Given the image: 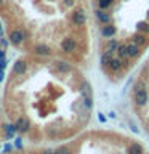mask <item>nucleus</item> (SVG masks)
Listing matches in <instances>:
<instances>
[{
    "instance_id": "6",
    "label": "nucleus",
    "mask_w": 149,
    "mask_h": 154,
    "mask_svg": "<svg viewBox=\"0 0 149 154\" xmlns=\"http://www.w3.org/2000/svg\"><path fill=\"white\" fill-rule=\"evenodd\" d=\"M14 125H16L18 132H23V133L29 132V127H31V124H29V119H27V117H19Z\"/></svg>"
},
{
    "instance_id": "4",
    "label": "nucleus",
    "mask_w": 149,
    "mask_h": 154,
    "mask_svg": "<svg viewBox=\"0 0 149 154\" xmlns=\"http://www.w3.org/2000/svg\"><path fill=\"white\" fill-rule=\"evenodd\" d=\"M77 48V42H75V38H72V37H66V38H62V42H61V50L62 51H66V53H72Z\"/></svg>"
},
{
    "instance_id": "8",
    "label": "nucleus",
    "mask_w": 149,
    "mask_h": 154,
    "mask_svg": "<svg viewBox=\"0 0 149 154\" xmlns=\"http://www.w3.org/2000/svg\"><path fill=\"white\" fill-rule=\"evenodd\" d=\"M95 14H96V18H98L99 23H103V24H109V23H111V14L106 13V10L98 8V10L95 11Z\"/></svg>"
},
{
    "instance_id": "26",
    "label": "nucleus",
    "mask_w": 149,
    "mask_h": 154,
    "mask_svg": "<svg viewBox=\"0 0 149 154\" xmlns=\"http://www.w3.org/2000/svg\"><path fill=\"white\" fill-rule=\"evenodd\" d=\"M5 67H7V61H5V60H0V71H3Z\"/></svg>"
},
{
    "instance_id": "34",
    "label": "nucleus",
    "mask_w": 149,
    "mask_h": 154,
    "mask_svg": "<svg viewBox=\"0 0 149 154\" xmlns=\"http://www.w3.org/2000/svg\"><path fill=\"white\" fill-rule=\"evenodd\" d=\"M0 35H2V26H0Z\"/></svg>"
},
{
    "instance_id": "9",
    "label": "nucleus",
    "mask_w": 149,
    "mask_h": 154,
    "mask_svg": "<svg viewBox=\"0 0 149 154\" xmlns=\"http://www.w3.org/2000/svg\"><path fill=\"white\" fill-rule=\"evenodd\" d=\"M55 69L58 72H61V74H67V72H71V64L67 61H56L55 63Z\"/></svg>"
},
{
    "instance_id": "28",
    "label": "nucleus",
    "mask_w": 149,
    "mask_h": 154,
    "mask_svg": "<svg viewBox=\"0 0 149 154\" xmlns=\"http://www.w3.org/2000/svg\"><path fill=\"white\" fill-rule=\"evenodd\" d=\"M98 119H99V122H106V117H104V114H98Z\"/></svg>"
},
{
    "instance_id": "14",
    "label": "nucleus",
    "mask_w": 149,
    "mask_h": 154,
    "mask_svg": "<svg viewBox=\"0 0 149 154\" xmlns=\"http://www.w3.org/2000/svg\"><path fill=\"white\" fill-rule=\"evenodd\" d=\"M127 154H143V146L138 143H132L127 149Z\"/></svg>"
},
{
    "instance_id": "16",
    "label": "nucleus",
    "mask_w": 149,
    "mask_h": 154,
    "mask_svg": "<svg viewBox=\"0 0 149 154\" xmlns=\"http://www.w3.org/2000/svg\"><path fill=\"white\" fill-rule=\"evenodd\" d=\"M3 128H5V133H7L8 138H13L14 133L18 132V128H16V125H14V124H7Z\"/></svg>"
},
{
    "instance_id": "20",
    "label": "nucleus",
    "mask_w": 149,
    "mask_h": 154,
    "mask_svg": "<svg viewBox=\"0 0 149 154\" xmlns=\"http://www.w3.org/2000/svg\"><path fill=\"white\" fill-rule=\"evenodd\" d=\"M136 29L139 32H144L147 35L149 34V23H146V21H139L138 24H136Z\"/></svg>"
},
{
    "instance_id": "25",
    "label": "nucleus",
    "mask_w": 149,
    "mask_h": 154,
    "mask_svg": "<svg viewBox=\"0 0 149 154\" xmlns=\"http://www.w3.org/2000/svg\"><path fill=\"white\" fill-rule=\"evenodd\" d=\"M11 149H13V146L8 143V144H5V146H3V152H10Z\"/></svg>"
},
{
    "instance_id": "22",
    "label": "nucleus",
    "mask_w": 149,
    "mask_h": 154,
    "mask_svg": "<svg viewBox=\"0 0 149 154\" xmlns=\"http://www.w3.org/2000/svg\"><path fill=\"white\" fill-rule=\"evenodd\" d=\"M56 154H71V149L67 146H61V148L56 149Z\"/></svg>"
},
{
    "instance_id": "21",
    "label": "nucleus",
    "mask_w": 149,
    "mask_h": 154,
    "mask_svg": "<svg viewBox=\"0 0 149 154\" xmlns=\"http://www.w3.org/2000/svg\"><path fill=\"white\" fill-rule=\"evenodd\" d=\"M111 60H112V53H109V51H104L103 55H101V64L103 66H108Z\"/></svg>"
},
{
    "instance_id": "11",
    "label": "nucleus",
    "mask_w": 149,
    "mask_h": 154,
    "mask_svg": "<svg viewBox=\"0 0 149 154\" xmlns=\"http://www.w3.org/2000/svg\"><path fill=\"white\" fill-rule=\"evenodd\" d=\"M127 51H128V56H138L139 53H141V50H139V45H136L135 42H132V43H128L127 45Z\"/></svg>"
},
{
    "instance_id": "13",
    "label": "nucleus",
    "mask_w": 149,
    "mask_h": 154,
    "mask_svg": "<svg viewBox=\"0 0 149 154\" xmlns=\"http://www.w3.org/2000/svg\"><path fill=\"white\" fill-rule=\"evenodd\" d=\"M108 67L112 72H117L120 67H122V60H120V58H112V60H111V63L108 64Z\"/></svg>"
},
{
    "instance_id": "15",
    "label": "nucleus",
    "mask_w": 149,
    "mask_h": 154,
    "mask_svg": "<svg viewBox=\"0 0 149 154\" xmlns=\"http://www.w3.org/2000/svg\"><path fill=\"white\" fill-rule=\"evenodd\" d=\"M80 93H82V96H84V98H91V87H90L88 82H84V84H82Z\"/></svg>"
},
{
    "instance_id": "33",
    "label": "nucleus",
    "mask_w": 149,
    "mask_h": 154,
    "mask_svg": "<svg viewBox=\"0 0 149 154\" xmlns=\"http://www.w3.org/2000/svg\"><path fill=\"white\" fill-rule=\"evenodd\" d=\"M0 7H3V0H0Z\"/></svg>"
},
{
    "instance_id": "2",
    "label": "nucleus",
    "mask_w": 149,
    "mask_h": 154,
    "mask_svg": "<svg viewBox=\"0 0 149 154\" xmlns=\"http://www.w3.org/2000/svg\"><path fill=\"white\" fill-rule=\"evenodd\" d=\"M72 23L75 24V26H84V24L87 23V13H85V10H82V8H77L72 11Z\"/></svg>"
},
{
    "instance_id": "18",
    "label": "nucleus",
    "mask_w": 149,
    "mask_h": 154,
    "mask_svg": "<svg viewBox=\"0 0 149 154\" xmlns=\"http://www.w3.org/2000/svg\"><path fill=\"white\" fill-rule=\"evenodd\" d=\"M115 0H98V8L101 10H109L114 5Z\"/></svg>"
},
{
    "instance_id": "7",
    "label": "nucleus",
    "mask_w": 149,
    "mask_h": 154,
    "mask_svg": "<svg viewBox=\"0 0 149 154\" xmlns=\"http://www.w3.org/2000/svg\"><path fill=\"white\" fill-rule=\"evenodd\" d=\"M26 71H27V63L24 60H18L16 63H14V66H13V72H14V74L23 75Z\"/></svg>"
},
{
    "instance_id": "32",
    "label": "nucleus",
    "mask_w": 149,
    "mask_h": 154,
    "mask_svg": "<svg viewBox=\"0 0 149 154\" xmlns=\"http://www.w3.org/2000/svg\"><path fill=\"white\" fill-rule=\"evenodd\" d=\"M5 79V74H3V71H0V82H3Z\"/></svg>"
},
{
    "instance_id": "1",
    "label": "nucleus",
    "mask_w": 149,
    "mask_h": 154,
    "mask_svg": "<svg viewBox=\"0 0 149 154\" xmlns=\"http://www.w3.org/2000/svg\"><path fill=\"white\" fill-rule=\"evenodd\" d=\"M133 100H135V103H136V106H139V108H143V106L147 104L149 95H147V90H146V87H144L143 82H136V84H135Z\"/></svg>"
},
{
    "instance_id": "19",
    "label": "nucleus",
    "mask_w": 149,
    "mask_h": 154,
    "mask_svg": "<svg viewBox=\"0 0 149 154\" xmlns=\"http://www.w3.org/2000/svg\"><path fill=\"white\" fill-rule=\"evenodd\" d=\"M117 53H119V58H120V60H127V58H130V56H128V51H127V45H119Z\"/></svg>"
},
{
    "instance_id": "29",
    "label": "nucleus",
    "mask_w": 149,
    "mask_h": 154,
    "mask_svg": "<svg viewBox=\"0 0 149 154\" xmlns=\"http://www.w3.org/2000/svg\"><path fill=\"white\" fill-rule=\"evenodd\" d=\"M42 154H56V151H53V149H45Z\"/></svg>"
},
{
    "instance_id": "10",
    "label": "nucleus",
    "mask_w": 149,
    "mask_h": 154,
    "mask_svg": "<svg viewBox=\"0 0 149 154\" xmlns=\"http://www.w3.org/2000/svg\"><path fill=\"white\" fill-rule=\"evenodd\" d=\"M146 40H147V37H146V34H144V32H135L133 34V35H132V42H135V43H136V45H139V47H141V45H144V43H146Z\"/></svg>"
},
{
    "instance_id": "30",
    "label": "nucleus",
    "mask_w": 149,
    "mask_h": 154,
    "mask_svg": "<svg viewBox=\"0 0 149 154\" xmlns=\"http://www.w3.org/2000/svg\"><path fill=\"white\" fill-rule=\"evenodd\" d=\"M0 60H5V50L0 47Z\"/></svg>"
},
{
    "instance_id": "27",
    "label": "nucleus",
    "mask_w": 149,
    "mask_h": 154,
    "mask_svg": "<svg viewBox=\"0 0 149 154\" xmlns=\"http://www.w3.org/2000/svg\"><path fill=\"white\" fill-rule=\"evenodd\" d=\"M21 141H23L21 138H16V143H14V146H16V148H21V146H23V143H21Z\"/></svg>"
},
{
    "instance_id": "31",
    "label": "nucleus",
    "mask_w": 149,
    "mask_h": 154,
    "mask_svg": "<svg viewBox=\"0 0 149 154\" xmlns=\"http://www.w3.org/2000/svg\"><path fill=\"white\" fill-rule=\"evenodd\" d=\"M0 45H2V47L5 48V47H7V45H8V42H7V40H3V38H2V42H0Z\"/></svg>"
},
{
    "instance_id": "5",
    "label": "nucleus",
    "mask_w": 149,
    "mask_h": 154,
    "mask_svg": "<svg viewBox=\"0 0 149 154\" xmlns=\"http://www.w3.org/2000/svg\"><path fill=\"white\" fill-rule=\"evenodd\" d=\"M34 53L38 56H50L51 55V48L45 45V43H38V45L34 47Z\"/></svg>"
},
{
    "instance_id": "24",
    "label": "nucleus",
    "mask_w": 149,
    "mask_h": 154,
    "mask_svg": "<svg viewBox=\"0 0 149 154\" xmlns=\"http://www.w3.org/2000/svg\"><path fill=\"white\" fill-rule=\"evenodd\" d=\"M62 5L67 8H71V7H74L75 5V0H62Z\"/></svg>"
},
{
    "instance_id": "35",
    "label": "nucleus",
    "mask_w": 149,
    "mask_h": 154,
    "mask_svg": "<svg viewBox=\"0 0 149 154\" xmlns=\"http://www.w3.org/2000/svg\"><path fill=\"white\" fill-rule=\"evenodd\" d=\"M147 19H149V11H147Z\"/></svg>"
},
{
    "instance_id": "3",
    "label": "nucleus",
    "mask_w": 149,
    "mask_h": 154,
    "mask_svg": "<svg viewBox=\"0 0 149 154\" xmlns=\"http://www.w3.org/2000/svg\"><path fill=\"white\" fill-rule=\"evenodd\" d=\"M24 38H26V32L21 31V29H14V31L10 32V42H11L13 45H19V43H23Z\"/></svg>"
},
{
    "instance_id": "23",
    "label": "nucleus",
    "mask_w": 149,
    "mask_h": 154,
    "mask_svg": "<svg viewBox=\"0 0 149 154\" xmlns=\"http://www.w3.org/2000/svg\"><path fill=\"white\" fill-rule=\"evenodd\" d=\"M84 104H85L87 109H90L91 106H93V100H91V98H84Z\"/></svg>"
},
{
    "instance_id": "17",
    "label": "nucleus",
    "mask_w": 149,
    "mask_h": 154,
    "mask_svg": "<svg viewBox=\"0 0 149 154\" xmlns=\"http://www.w3.org/2000/svg\"><path fill=\"white\" fill-rule=\"evenodd\" d=\"M120 43L117 40H114V38H111V40L108 42V45H106V51H109V53H114V51H117V48H119Z\"/></svg>"
},
{
    "instance_id": "12",
    "label": "nucleus",
    "mask_w": 149,
    "mask_h": 154,
    "mask_svg": "<svg viewBox=\"0 0 149 154\" xmlns=\"http://www.w3.org/2000/svg\"><path fill=\"white\" fill-rule=\"evenodd\" d=\"M101 34H103L106 38L114 37V35H115V27H114V26H109V24H104L103 29H101Z\"/></svg>"
}]
</instances>
